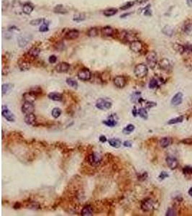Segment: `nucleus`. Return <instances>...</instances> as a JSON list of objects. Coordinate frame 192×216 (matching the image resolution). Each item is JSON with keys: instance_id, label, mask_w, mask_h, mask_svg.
<instances>
[{"instance_id": "f257e3e1", "label": "nucleus", "mask_w": 192, "mask_h": 216, "mask_svg": "<svg viewBox=\"0 0 192 216\" xmlns=\"http://www.w3.org/2000/svg\"><path fill=\"white\" fill-rule=\"evenodd\" d=\"M148 73V66L145 64H139L134 68V73L137 78H143L146 77Z\"/></svg>"}, {"instance_id": "f03ea898", "label": "nucleus", "mask_w": 192, "mask_h": 216, "mask_svg": "<svg viewBox=\"0 0 192 216\" xmlns=\"http://www.w3.org/2000/svg\"><path fill=\"white\" fill-rule=\"evenodd\" d=\"M102 159V156L97 152L90 153L88 156V158H87V161H88L89 165L94 166V167H97V166H99L101 164Z\"/></svg>"}, {"instance_id": "7ed1b4c3", "label": "nucleus", "mask_w": 192, "mask_h": 216, "mask_svg": "<svg viewBox=\"0 0 192 216\" xmlns=\"http://www.w3.org/2000/svg\"><path fill=\"white\" fill-rule=\"evenodd\" d=\"M95 106L100 110H107L111 108L112 102L107 98H99L96 102Z\"/></svg>"}, {"instance_id": "20e7f679", "label": "nucleus", "mask_w": 192, "mask_h": 216, "mask_svg": "<svg viewBox=\"0 0 192 216\" xmlns=\"http://www.w3.org/2000/svg\"><path fill=\"white\" fill-rule=\"evenodd\" d=\"M157 53L155 51H150L146 55V62L151 69H154L157 65L158 59Z\"/></svg>"}, {"instance_id": "39448f33", "label": "nucleus", "mask_w": 192, "mask_h": 216, "mask_svg": "<svg viewBox=\"0 0 192 216\" xmlns=\"http://www.w3.org/2000/svg\"><path fill=\"white\" fill-rule=\"evenodd\" d=\"M140 208L143 212H150L155 209V202L151 198H146L142 201Z\"/></svg>"}, {"instance_id": "423d86ee", "label": "nucleus", "mask_w": 192, "mask_h": 216, "mask_svg": "<svg viewBox=\"0 0 192 216\" xmlns=\"http://www.w3.org/2000/svg\"><path fill=\"white\" fill-rule=\"evenodd\" d=\"M77 77L81 81L86 82L89 81L91 79L92 74H91L90 70L88 69V68H83L79 71V72L77 73Z\"/></svg>"}, {"instance_id": "0eeeda50", "label": "nucleus", "mask_w": 192, "mask_h": 216, "mask_svg": "<svg viewBox=\"0 0 192 216\" xmlns=\"http://www.w3.org/2000/svg\"><path fill=\"white\" fill-rule=\"evenodd\" d=\"M2 115L8 122H15V117L13 113L9 110L7 105H2Z\"/></svg>"}, {"instance_id": "6e6552de", "label": "nucleus", "mask_w": 192, "mask_h": 216, "mask_svg": "<svg viewBox=\"0 0 192 216\" xmlns=\"http://www.w3.org/2000/svg\"><path fill=\"white\" fill-rule=\"evenodd\" d=\"M143 43L139 40H136V41L129 43V48L134 53H140L143 50Z\"/></svg>"}, {"instance_id": "1a4fd4ad", "label": "nucleus", "mask_w": 192, "mask_h": 216, "mask_svg": "<svg viewBox=\"0 0 192 216\" xmlns=\"http://www.w3.org/2000/svg\"><path fill=\"white\" fill-rule=\"evenodd\" d=\"M22 112L24 113V115H28L31 114V113H33L35 111V106L33 104V102H24L23 104H22Z\"/></svg>"}, {"instance_id": "9d476101", "label": "nucleus", "mask_w": 192, "mask_h": 216, "mask_svg": "<svg viewBox=\"0 0 192 216\" xmlns=\"http://www.w3.org/2000/svg\"><path fill=\"white\" fill-rule=\"evenodd\" d=\"M114 84L116 87L118 89H122L126 86L127 79L124 76H117L115 79H114Z\"/></svg>"}, {"instance_id": "9b49d317", "label": "nucleus", "mask_w": 192, "mask_h": 216, "mask_svg": "<svg viewBox=\"0 0 192 216\" xmlns=\"http://www.w3.org/2000/svg\"><path fill=\"white\" fill-rule=\"evenodd\" d=\"M31 39H32V35H22L18 37V38H17V43H18L20 47L24 48L28 45V43L30 41Z\"/></svg>"}, {"instance_id": "f8f14e48", "label": "nucleus", "mask_w": 192, "mask_h": 216, "mask_svg": "<svg viewBox=\"0 0 192 216\" xmlns=\"http://www.w3.org/2000/svg\"><path fill=\"white\" fill-rule=\"evenodd\" d=\"M102 123L107 127H109V128L115 127L117 125V119L116 118V115H111L107 120H103Z\"/></svg>"}, {"instance_id": "ddd939ff", "label": "nucleus", "mask_w": 192, "mask_h": 216, "mask_svg": "<svg viewBox=\"0 0 192 216\" xmlns=\"http://www.w3.org/2000/svg\"><path fill=\"white\" fill-rule=\"evenodd\" d=\"M55 68L58 73H66L70 69V64L67 62H61Z\"/></svg>"}, {"instance_id": "4468645a", "label": "nucleus", "mask_w": 192, "mask_h": 216, "mask_svg": "<svg viewBox=\"0 0 192 216\" xmlns=\"http://www.w3.org/2000/svg\"><path fill=\"white\" fill-rule=\"evenodd\" d=\"M37 93H35L34 91H30V92L24 93L22 95V97H23L24 102H34L35 100L37 99Z\"/></svg>"}, {"instance_id": "2eb2a0df", "label": "nucleus", "mask_w": 192, "mask_h": 216, "mask_svg": "<svg viewBox=\"0 0 192 216\" xmlns=\"http://www.w3.org/2000/svg\"><path fill=\"white\" fill-rule=\"evenodd\" d=\"M79 36V31L76 30V29H73V30H71L68 31V32L64 35V39L71 41V40L76 39Z\"/></svg>"}, {"instance_id": "dca6fc26", "label": "nucleus", "mask_w": 192, "mask_h": 216, "mask_svg": "<svg viewBox=\"0 0 192 216\" xmlns=\"http://www.w3.org/2000/svg\"><path fill=\"white\" fill-rule=\"evenodd\" d=\"M158 65H159V67L160 69L166 71V72L170 70L171 68V61H169L168 59H166V58L160 60L159 64H158Z\"/></svg>"}, {"instance_id": "f3484780", "label": "nucleus", "mask_w": 192, "mask_h": 216, "mask_svg": "<svg viewBox=\"0 0 192 216\" xmlns=\"http://www.w3.org/2000/svg\"><path fill=\"white\" fill-rule=\"evenodd\" d=\"M101 33H102V35H103V36H105V37L110 36L111 37V36H113L114 35H115L116 30L110 26H105V27H104V28H102Z\"/></svg>"}, {"instance_id": "a211bd4d", "label": "nucleus", "mask_w": 192, "mask_h": 216, "mask_svg": "<svg viewBox=\"0 0 192 216\" xmlns=\"http://www.w3.org/2000/svg\"><path fill=\"white\" fill-rule=\"evenodd\" d=\"M167 165L171 169H175L178 167V161L176 158L172 156H168L166 159Z\"/></svg>"}, {"instance_id": "6ab92c4d", "label": "nucleus", "mask_w": 192, "mask_h": 216, "mask_svg": "<svg viewBox=\"0 0 192 216\" xmlns=\"http://www.w3.org/2000/svg\"><path fill=\"white\" fill-rule=\"evenodd\" d=\"M183 101V94L181 92H178L174 95L171 99V104L173 106H178L181 104Z\"/></svg>"}, {"instance_id": "aec40b11", "label": "nucleus", "mask_w": 192, "mask_h": 216, "mask_svg": "<svg viewBox=\"0 0 192 216\" xmlns=\"http://www.w3.org/2000/svg\"><path fill=\"white\" fill-rule=\"evenodd\" d=\"M162 79L159 77H154L153 79H151V81L149 82V88L150 89H155L158 86L160 85V84H162Z\"/></svg>"}, {"instance_id": "412c9836", "label": "nucleus", "mask_w": 192, "mask_h": 216, "mask_svg": "<svg viewBox=\"0 0 192 216\" xmlns=\"http://www.w3.org/2000/svg\"><path fill=\"white\" fill-rule=\"evenodd\" d=\"M24 120L27 125L31 126V125L35 124V122H36V116L34 115V113L25 115V116L24 117Z\"/></svg>"}, {"instance_id": "4be33fe9", "label": "nucleus", "mask_w": 192, "mask_h": 216, "mask_svg": "<svg viewBox=\"0 0 192 216\" xmlns=\"http://www.w3.org/2000/svg\"><path fill=\"white\" fill-rule=\"evenodd\" d=\"M48 98L53 101H58L60 102L63 99V95H62L61 93L56 92H50L48 95Z\"/></svg>"}, {"instance_id": "5701e85b", "label": "nucleus", "mask_w": 192, "mask_h": 216, "mask_svg": "<svg viewBox=\"0 0 192 216\" xmlns=\"http://www.w3.org/2000/svg\"><path fill=\"white\" fill-rule=\"evenodd\" d=\"M81 215L82 216H91L93 215V208L92 207L89 205H87L84 206L83 208H82Z\"/></svg>"}, {"instance_id": "b1692460", "label": "nucleus", "mask_w": 192, "mask_h": 216, "mask_svg": "<svg viewBox=\"0 0 192 216\" xmlns=\"http://www.w3.org/2000/svg\"><path fill=\"white\" fill-rule=\"evenodd\" d=\"M18 66L21 71L25 72V71H28L30 68V64L28 61H25V60H20L18 63Z\"/></svg>"}, {"instance_id": "393cba45", "label": "nucleus", "mask_w": 192, "mask_h": 216, "mask_svg": "<svg viewBox=\"0 0 192 216\" xmlns=\"http://www.w3.org/2000/svg\"><path fill=\"white\" fill-rule=\"evenodd\" d=\"M108 143L111 147H113V148H120V147L121 146V145L122 144L121 140L119 139H115V138L109 139Z\"/></svg>"}, {"instance_id": "a878e982", "label": "nucleus", "mask_w": 192, "mask_h": 216, "mask_svg": "<svg viewBox=\"0 0 192 216\" xmlns=\"http://www.w3.org/2000/svg\"><path fill=\"white\" fill-rule=\"evenodd\" d=\"M40 53H41V49L37 47L31 48L28 52V54L29 56H30L31 58H33V59H35V58L38 57Z\"/></svg>"}, {"instance_id": "bb28decb", "label": "nucleus", "mask_w": 192, "mask_h": 216, "mask_svg": "<svg viewBox=\"0 0 192 216\" xmlns=\"http://www.w3.org/2000/svg\"><path fill=\"white\" fill-rule=\"evenodd\" d=\"M14 87V84L10 83H7L2 84V95L8 94Z\"/></svg>"}, {"instance_id": "cd10ccee", "label": "nucleus", "mask_w": 192, "mask_h": 216, "mask_svg": "<svg viewBox=\"0 0 192 216\" xmlns=\"http://www.w3.org/2000/svg\"><path fill=\"white\" fill-rule=\"evenodd\" d=\"M130 100L133 103H137V102H140L141 100H142L141 97V93L140 92H135L131 95Z\"/></svg>"}, {"instance_id": "c85d7f7f", "label": "nucleus", "mask_w": 192, "mask_h": 216, "mask_svg": "<svg viewBox=\"0 0 192 216\" xmlns=\"http://www.w3.org/2000/svg\"><path fill=\"white\" fill-rule=\"evenodd\" d=\"M34 10V7L30 3H25L22 6V12L25 15H30Z\"/></svg>"}, {"instance_id": "c756f323", "label": "nucleus", "mask_w": 192, "mask_h": 216, "mask_svg": "<svg viewBox=\"0 0 192 216\" xmlns=\"http://www.w3.org/2000/svg\"><path fill=\"white\" fill-rule=\"evenodd\" d=\"M53 12L56 14H61V15H65L68 12V11L66 8L64 7L63 5L62 4H58L53 9Z\"/></svg>"}, {"instance_id": "7c9ffc66", "label": "nucleus", "mask_w": 192, "mask_h": 216, "mask_svg": "<svg viewBox=\"0 0 192 216\" xmlns=\"http://www.w3.org/2000/svg\"><path fill=\"white\" fill-rule=\"evenodd\" d=\"M171 139H170V138H168V137L162 138L159 141L160 146L164 148L168 147L171 145Z\"/></svg>"}, {"instance_id": "2f4dec72", "label": "nucleus", "mask_w": 192, "mask_h": 216, "mask_svg": "<svg viewBox=\"0 0 192 216\" xmlns=\"http://www.w3.org/2000/svg\"><path fill=\"white\" fill-rule=\"evenodd\" d=\"M162 32L164 35H166V36L171 37L173 35V28L170 25H166L163 28Z\"/></svg>"}, {"instance_id": "473e14b6", "label": "nucleus", "mask_w": 192, "mask_h": 216, "mask_svg": "<svg viewBox=\"0 0 192 216\" xmlns=\"http://www.w3.org/2000/svg\"><path fill=\"white\" fill-rule=\"evenodd\" d=\"M135 127L134 125L129 124L123 128V130H122V133H123V134L124 135H129L130 133H132L134 130H135Z\"/></svg>"}, {"instance_id": "72a5a7b5", "label": "nucleus", "mask_w": 192, "mask_h": 216, "mask_svg": "<svg viewBox=\"0 0 192 216\" xmlns=\"http://www.w3.org/2000/svg\"><path fill=\"white\" fill-rule=\"evenodd\" d=\"M138 115L141 118L144 120H147L148 117V113L147 112L146 109L143 108H140L138 109Z\"/></svg>"}, {"instance_id": "f704fd0d", "label": "nucleus", "mask_w": 192, "mask_h": 216, "mask_svg": "<svg viewBox=\"0 0 192 216\" xmlns=\"http://www.w3.org/2000/svg\"><path fill=\"white\" fill-rule=\"evenodd\" d=\"M99 35V29L97 28H91L87 32V35L89 37H96Z\"/></svg>"}, {"instance_id": "c9c22d12", "label": "nucleus", "mask_w": 192, "mask_h": 216, "mask_svg": "<svg viewBox=\"0 0 192 216\" xmlns=\"http://www.w3.org/2000/svg\"><path fill=\"white\" fill-rule=\"evenodd\" d=\"M184 32L185 34L192 35V23H187L184 27Z\"/></svg>"}, {"instance_id": "e433bc0d", "label": "nucleus", "mask_w": 192, "mask_h": 216, "mask_svg": "<svg viewBox=\"0 0 192 216\" xmlns=\"http://www.w3.org/2000/svg\"><path fill=\"white\" fill-rule=\"evenodd\" d=\"M117 9L115 8H110L108 10H106L104 11V15L106 17H111L115 14H117Z\"/></svg>"}, {"instance_id": "4c0bfd02", "label": "nucleus", "mask_w": 192, "mask_h": 216, "mask_svg": "<svg viewBox=\"0 0 192 216\" xmlns=\"http://www.w3.org/2000/svg\"><path fill=\"white\" fill-rule=\"evenodd\" d=\"M66 84H68L69 86H71V87L75 89H77L78 86H79L78 82L76 81L75 79H72V78H68V79H66Z\"/></svg>"}, {"instance_id": "58836bf2", "label": "nucleus", "mask_w": 192, "mask_h": 216, "mask_svg": "<svg viewBox=\"0 0 192 216\" xmlns=\"http://www.w3.org/2000/svg\"><path fill=\"white\" fill-rule=\"evenodd\" d=\"M173 49L176 51V52L181 53V54L182 53H185V46L181 45V44H178V43L173 44Z\"/></svg>"}, {"instance_id": "ea45409f", "label": "nucleus", "mask_w": 192, "mask_h": 216, "mask_svg": "<svg viewBox=\"0 0 192 216\" xmlns=\"http://www.w3.org/2000/svg\"><path fill=\"white\" fill-rule=\"evenodd\" d=\"M62 113V111L60 108H53L52 110V112H51V115H52V116L54 117V118H58V117H59L61 116Z\"/></svg>"}, {"instance_id": "a19ab883", "label": "nucleus", "mask_w": 192, "mask_h": 216, "mask_svg": "<svg viewBox=\"0 0 192 216\" xmlns=\"http://www.w3.org/2000/svg\"><path fill=\"white\" fill-rule=\"evenodd\" d=\"M183 120H184V116H179V117H176V118H173L169 120V121L168 122V124L173 125V124L179 123V122H182Z\"/></svg>"}, {"instance_id": "79ce46f5", "label": "nucleus", "mask_w": 192, "mask_h": 216, "mask_svg": "<svg viewBox=\"0 0 192 216\" xmlns=\"http://www.w3.org/2000/svg\"><path fill=\"white\" fill-rule=\"evenodd\" d=\"M135 4V2H127L126 4H124L122 6L120 7V10H128V9L132 7H133Z\"/></svg>"}, {"instance_id": "37998d69", "label": "nucleus", "mask_w": 192, "mask_h": 216, "mask_svg": "<svg viewBox=\"0 0 192 216\" xmlns=\"http://www.w3.org/2000/svg\"><path fill=\"white\" fill-rule=\"evenodd\" d=\"M86 19V17H85V15H81V14H79V15H76L73 16V21H75V22H81V21H84V20Z\"/></svg>"}, {"instance_id": "c03bdc74", "label": "nucleus", "mask_w": 192, "mask_h": 216, "mask_svg": "<svg viewBox=\"0 0 192 216\" xmlns=\"http://www.w3.org/2000/svg\"><path fill=\"white\" fill-rule=\"evenodd\" d=\"M48 24L49 23H46V21L44 20L43 22V23L42 25L40 27V28H39V31L40 32H42V33H45V32H47V31H48L49 30V28H48Z\"/></svg>"}, {"instance_id": "a18cd8bd", "label": "nucleus", "mask_w": 192, "mask_h": 216, "mask_svg": "<svg viewBox=\"0 0 192 216\" xmlns=\"http://www.w3.org/2000/svg\"><path fill=\"white\" fill-rule=\"evenodd\" d=\"M43 22H44L43 19H36V20H31L30 24H31V25L36 26V25H39V24L43 23Z\"/></svg>"}, {"instance_id": "49530a36", "label": "nucleus", "mask_w": 192, "mask_h": 216, "mask_svg": "<svg viewBox=\"0 0 192 216\" xmlns=\"http://www.w3.org/2000/svg\"><path fill=\"white\" fill-rule=\"evenodd\" d=\"M183 173L184 174H192V166H186L183 169Z\"/></svg>"}, {"instance_id": "de8ad7c7", "label": "nucleus", "mask_w": 192, "mask_h": 216, "mask_svg": "<svg viewBox=\"0 0 192 216\" xmlns=\"http://www.w3.org/2000/svg\"><path fill=\"white\" fill-rule=\"evenodd\" d=\"M166 216H174V215H176V210H174L173 208H169L168 210H167V212H166Z\"/></svg>"}, {"instance_id": "09e8293b", "label": "nucleus", "mask_w": 192, "mask_h": 216, "mask_svg": "<svg viewBox=\"0 0 192 216\" xmlns=\"http://www.w3.org/2000/svg\"><path fill=\"white\" fill-rule=\"evenodd\" d=\"M168 177V174L167 173L166 171H162V172H160L159 176H158V179H160V180H164Z\"/></svg>"}, {"instance_id": "8fccbe9b", "label": "nucleus", "mask_w": 192, "mask_h": 216, "mask_svg": "<svg viewBox=\"0 0 192 216\" xmlns=\"http://www.w3.org/2000/svg\"><path fill=\"white\" fill-rule=\"evenodd\" d=\"M48 61H49V63H50V64H55V63H56V61H57V57L55 56V55H50V56L48 58Z\"/></svg>"}, {"instance_id": "3c124183", "label": "nucleus", "mask_w": 192, "mask_h": 216, "mask_svg": "<svg viewBox=\"0 0 192 216\" xmlns=\"http://www.w3.org/2000/svg\"><path fill=\"white\" fill-rule=\"evenodd\" d=\"M150 7H151V5H148L146 8H145L144 15H146V16H150V15H151L152 14L151 10H150Z\"/></svg>"}, {"instance_id": "603ef678", "label": "nucleus", "mask_w": 192, "mask_h": 216, "mask_svg": "<svg viewBox=\"0 0 192 216\" xmlns=\"http://www.w3.org/2000/svg\"><path fill=\"white\" fill-rule=\"evenodd\" d=\"M155 106H156V103L153 102H147L146 104V108L148 109H151Z\"/></svg>"}, {"instance_id": "864d4df0", "label": "nucleus", "mask_w": 192, "mask_h": 216, "mask_svg": "<svg viewBox=\"0 0 192 216\" xmlns=\"http://www.w3.org/2000/svg\"><path fill=\"white\" fill-rule=\"evenodd\" d=\"M132 114L134 117H136L138 115V110L136 108V106H134L133 108V110H132Z\"/></svg>"}, {"instance_id": "5fc2aeb1", "label": "nucleus", "mask_w": 192, "mask_h": 216, "mask_svg": "<svg viewBox=\"0 0 192 216\" xmlns=\"http://www.w3.org/2000/svg\"><path fill=\"white\" fill-rule=\"evenodd\" d=\"M123 146L124 147H128V148H130L133 146V143L130 141H125L123 143Z\"/></svg>"}, {"instance_id": "6e6d98bb", "label": "nucleus", "mask_w": 192, "mask_h": 216, "mask_svg": "<svg viewBox=\"0 0 192 216\" xmlns=\"http://www.w3.org/2000/svg\"><path fill=\"white\" fill-rule=\"evenodd\" d=\"M99 141L100 142H102V143H106V142L107 141V137L105 136V135H100L99 136Z\"/></svg>"}, {"instance_id": "4d7b16f0", "label": "nucleus", "mask_w": 192, "mask_h": 216, "mask_svg": "<svg viewBox=\"0 0 192 216\" xmlns=\"http://www.w3.org/2000/svg\"><path fill=\"white\" fill-rule=\"evenodd\" d=\"M4 3H5V1H4V0H3V1H2V11H3V12L4 11V10H5V9H4V8H5V7L7 8V7L9 5V2L7 4H4Z\"/></svg>"}, {"instance_id": "13d9d810", "label": "nucleus", "mask_w": 192, "mask_h": 216, "mask_svg": "<svg viewBox=\"0 0 192 216\" xmlns=\"http://www.w3.org/2000/svg\"><path fill=\"white\" fill-rule=\"evenodd\" d=\"M147 177H148V174H147V172H144L143 174H142L141 176L139 177V179H142V180H145Z\"/></svg>"}, {"instance_id": "bf43d9fd", "label": "nucleus", "mask_w": 192, "mask_h": 216, "mask_svg": "<svg viewBox=\"0 0 192 216\" xmlns=\"http://www.w3.org/2000/svg\"><path fill=\"white\" fill-rule=\"evenodd\" d=\"M147 1H148V0H135V3L138 4H142L143 3H146Z\"/></svg>"}, {"instance_id": "052dcab7", "label": "nucleus", "mask_w": 192, "mask_h": 216, "mask_svg": "<svg viewBox=\"0 0 192 216\" xmlns=\"http://www.w3.org/2000/svg\"><path fill=\"white\" fill-rule=\"evenodd\" d=\"M21 207V204L20 203V202H16V203L14 205V208L15 209H19Z\"/></svg>"}, {"instance_id": "680f3d73", "label": "nucleus", "mask_w": 192, "mask_h": 216, "mask_svg": "<svg viewBox=\"0 0 192 216\" xmlns=\"http://www.w3.org/2000/svg\"><path fill=\"white\" fill-rule=\"evenodd\" d=\"M186 4L189 7H192V0H186Z\"/></svg>"}, {"instance_id": "e2e57ef3", "label": "nucleus", "mask_w": 192, "mask_h": 216, "mask_svg": "<svg viewBox=\"0 0 192 216\" xmlns=\"http://www.w3.org/2000/svg\"><path fill=\"white\" fill-rule=\"evenodd\" d=\"M130 15V13H124V15H122L120 16V17H122V18H124V17H127V16H128V15Z\"/></svg>"}, {"instance_id": "0e129e2a", "label": "nucleus", "mask_w": 192, "mask_h": 216, "mask_svg": "<svg viewBox=\"0 0 192 216\" xmlns=\"http://www.w3.org/2000/svg\"><path fill=\"white\" fill-rule=\"evenodd\" d=\"M189 195L191 196L192 197V187H191L190 189H189Z\"/></svg>"}]
</instances>
